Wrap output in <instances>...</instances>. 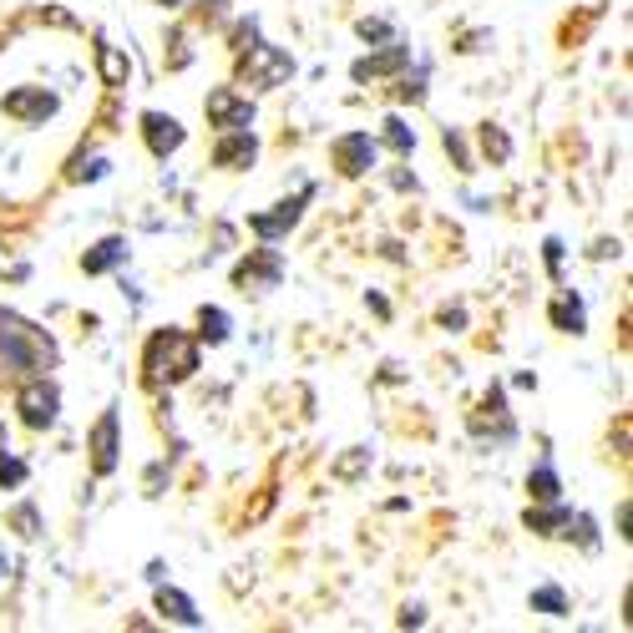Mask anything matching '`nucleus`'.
Returning a JSON list of instances; mask_svg holds the SVG:
<instances>
[{"mask_svg": "<svg viewBox=\"0 0 633 633\" xmlns=\"http://www.w3.org/2000/svg\"><path fill=\"white\" fill-rule=\"evenodd\" d=\"M304 203H309V188H304L299 198H284V203H274V213H254V218H249V228L259 233L264 244H274V239H284V233H289V228L299 223Z\"/></svg>", "mask_w": 633, "mask_h": 633, "instance_id": "0eeeda50", "label": "nucleus"}, {"mask_svg": "<svg viewBox=\"0 0 633 633\" xmlns=\"http://www.w3.org/2000/svg\"><path fill=\"white\" fill-rule=\"evenodd\" d=\"M552 325H558L563 335H583V325H588L583 299L578 294H558V299H552Z\"/></svg>", "mask_w": 633, "mask_h": 633, "instance_id": "4468645a", "label": "nucleus"}, {"mask_svg": "<svg viewBox=\"0 0 633 633\" xmlns=\"http://www.w3.org/2000/svg\"><path fill=\"white\" fill-rule=\"evenodd\" d=\"M157 613L173 618V623H183V628H203V613L193 608V598L183 588H157Z\"/></svg>", "mask_w": 633, "mask_h": 633, "instance_id": "f8f14e48", "label": "nucleus"}, {"mask_svg": "<svg viewBox=\"0 0 633 633\" xmlns=\"http://www.w3.org/2000/svg\"><path fill=\"white\" fill-rule=\"evenodd\" d=\"M330 157H335V168L345 178H360L365 168H375V137L370 132H345L330 142Z\"/></svg>", "mask_w": 633, "mask_h": 633, "instance_id": "39448f33", "label": "nucleus"}, {"mask_svg": "<svg viewBox=\"0 0 633 633\" xmlns=\"http://www.w3.org/2000/svg\"><path fill=\"white\" fill-rule=\"evenodd\" d=\"M107 168H112L107 157H87V163H76L71 178H76V183H97V178H107Z\"/></svg>", "mask_w": 633, "mask_h": 633, "instance_id": "393cba45", "label": "nucleus"}, {"mask_svg": "<svg viewBox=\"0 0 633 633\" xmlns=\"http://www.w3.org/2000/svg\"><path fill=\"white\" fill-rule=\"evenodd\" d=\"M122 259H127V239H102V244L82 259V269H87V274H107V269H117Z\"/></svg>", "mask_w": 633, "mask_h": 633, "instance_id": "dca6fc26", "label": "nucleus"}, {"mask_svg": "<svg viewBox=\"0 0 633 633\" xmlns=\"http://www.w3.org/2000/svg\"><path fill=\"white\" fill-rule=\"evenodd\" d=\"M254 31H259L254 21H244L239 31H233V51H249V46H254Z\"/></svg>", "mask_w": 633, "mask_h": 633, "instance_id": "c85d7f7f", "label": "nucleus"}, {"mask_svg": "<svg viewBox=\"0 0 633 633\" xmlns=\"http://www.w3.org/2000/svg\"><path fill=\"white\" fill-rule=\"evenodd\" d=\"M198 335H203L208 345H223V340H228V314L213 309V304H203V309H198Z\"/></svg>", "mask_w": 633, "mask_h": 633, "instance_id": "aec40b11", "label": "nucleus"}, {"mask_svg": "<svg viewBox=\"0 0 633 633\" xmlns=\"http://www.w3.org/2000/svg\"><path fill=\"white\" fill-rule=\"evenodd\" d=\"M26 482V461H16L11 456V446L0 451V487H21Z\"/></svg>", "mask_w": 633, "mask_h": 633, "instance_id": "b1692460", "label": "nucleus"}, {"mask_svg": "<svg viewBox=\"0 0 633 633\" xmlns=\"http://www.w3.org/2000/svg\"><path fill=\"white\" fill-rule=\"evenodd\" d=\"M97 66H102V82H107V87H127L132 61H127L117 46H97Z\"/></svg>", "mask_w": 633, "mask_h": 633, "instance_id": "a211bd4d", "label": "nucleus"}, {"mask_svg": "<svg viewBox=\"0 0 633 633\" xmlns=\"http://www.w3.org/2000/svg\"><path fill=\"white\" fill-rule=\"evenodd\" d=\"M6 568H11V558H6V547H0V578H6Z\"/></svg>", "mask_w": 633, "mask_h": 633, "instance_id": "7c9ffc66", "label": "nucleus"}, {"mask_svg": "<svg viewBox=\"0 0 633 633\" xmlns=\"http://www.w3.org/2000/svg\"><path fill=\"white\" fill-rule=\"evenodd\" d=\"M527 492H532V502H558V497H563L558 471H552L547 461H537V466L527 471Z\"/></svg>", "mask_w": 633, "mask_h": 633, "instance_id": "2eb2a0df", "label": "nucleus"}, {"mask_svg": "<svg viewBox=\"0 0 633 633\" xmlns=\"http://www.w3.org/2000/svg\"><path fill=\"white\" fill-rule=\"evenodd\" d=\"M482 152L492 157V163H507V157H512V142H507V132L487 122V127H482Z\"/></svg>", "mask_w": 633, "mask_h": 633, "instance_id": "412c9836", "label": "nucleus"}, {"mask_svg": "<svg viewBox=\"0 0 633 633\" xmlns=\"http://www.w3.org/2000/svg\"><path fill=\"white\" fill-rule=\"evenodd\" d=\"M11 446V436H6V421H0V451H6Z\"/></svg>", "mask_w": 633, "mask_h": 633, "instance_id": "2f4dec72", "label": "nucleus"}, {"mask_svg": "<svg viewBox=\"0 0 633 633\" xmlns=\"http://www.w3.org/2000/svg\"><path fill=\"white\" fill-rule=\"evenodd\" d=\"M203 107H208V122H213V127H254V107H249V97L228 92V87L208 92Z\"/></svg>", "mask_w": 633, "mask_h": 633, "instance_id": "1a4fd4ad", "label": "nucleus"}, {"mask_svg": "<svg viewBox=\"0 0 633 633\" xmlns=\"http://www.w3.org/2000/svg\"><path fill=\"white\" fill-rule=\"evenodd\" d=\"M532 613H547V618H568V593L558 583H542L532 588Z\"/></svg>", "mask_w": 633, "mask_h": 633, "instance_id": "6ab92c4d", "label": "nucleus"}, {"mask_svg": "<svg viewBox=\"0 0 633 633\" xmlns=\"http://www.w3.org/2000/svg\"><path fill=\"white\" fill-rule=\"evenodd\" d=\"M365 461H370V451H355V456H345V461L335 466V477H340V482H350V477H360V471H365Z\"/></svg>", "mask_w": 633, "mask_h": 633, "instance_id": "a878e982", "label": "nucleus"}, {"mask_svg": "<svg viewBox=\"0 0 633 633\" xmlns=\"http://www.w3.org/2000/svg\"><path fill=\"white\" fill-rule=\"evenodd\" d=\"M254 157H259V142L249 127H228V137H218V147H213L218 168H254Z\"/></svg>", "mask_w": 633, "mask_h": 633, "instance_id": "9d476101", "label": "nucleus"}, {"mask_svg": "<svg viewBox=\"0 0 633 633\" xmlns=\"http://www.w3.org/2000/svg\"><path fill=\"white\" fill-rule=\"evenodd\" d=\"M421 623H426L421 608H406V613H401V628H421Z\"/></svg>", "mask_w": 633, "mask_h": 633, "instance_id": "c756f323", "label": "nucleus"}, {"mask_svg": "<svg viewBox=\"0 0 633 633\" xmlns=\"http://www.w3.org/2000/svg\"><path fill=\"white\" fill-rule=\"evenodd\" d=\"M11 527H16L21 537H41V512H36L31 502H21V507L11 512Z\"/></svg>", "mask_w": 633, "mask_h": 633, "instance_id": "5701e85b", "label": "nucleus"}, {"mask_svg": "<svg viewBox=\"0 0 633 633\" xmlns=\"http://www.w3.org/2000/svg\"><path fill=\"white\" fill-rule=\"evenodd\" d=\"M6 117L11 122H21V127H41L46 117H56V107H61V97L56 92H46V87H16V92H6Z\"/></svg>", "mask_w": 633, "mask_h": 633, "instance_id": "20e7f679", "label": "nucleus"}, {"mask_svg": "<svg viewBox=\"0 0 633 633\" xmlns=\"http://www.w3.org/2000/svg\"><path fill=\"white\" fill-rule=\"evenodd\" d=\"M117 431H122V421H117V406H112L92 426V471H97V477H112V471H117Z\"/></svg>", "mask_w": 633, "mask_h": 633, "instance_id": "6e6552de", "label": "nucleus"}, {"mask_svg": "<svg viewBox=\"0 0 633 633\" xmlns=\"http://www.w3.org/2000/svg\"><path fill=\"white\" fill-rule=\"evenodd\" d=\"M385 142H390V152H401V157H406V152L416 147V132H411L401 117H385Z\"/></svg>", "mask_w": 633, "mask_h": 633, "instance_id": "4be33fe9", "label": "nucleus"}, {"mask_svg": "<svg viewBox=\"0 0 633 633\" xmlns=\"http://www.w3.org/2000/svg\"><path fill=\"white\" fill-rule=\"evenodd\" d=\"M16 411H21L26 426L46 431V426H56V416H61V390H56L51 380H26V385L16 390Z\"/></svg>", "mask_w": 633, "mask_h": 633, "instance_id": "7ed1b4c3", "label": "nucleus"}, {"mask_svg": "<svg viewBox=\"0 0 633 633\" xmlns=\"http://www.w3.org/2000/svg\"><path fill=\"white\" fill-rule=\"evenodd\" d=\"M406 61H411V46H395V41H390V51L355 61V82H375V76H390L395 66H406Z\"/></svg>", "mask_w": 633, "mask_h": 633, "instance_id": "ddd939ff", "label": "nucleus"}, {"mask_svg": "<svg viewBox=\"0 0 633 633\" xmlns=\"http://www.w3.org/2000/svg\"><path fill=\"white\" fill-rule=\"evenodd\" d=\"M568 522H573V512H568L563 502H552L547 512H542V507H527V527L542 532V537H558V527H568Z\"/></svg>", "mask_w": 633, "mask_h": 633, "instance_id": "f3484780", "label": "nucleus"}, {"mask_svg": "<svg viewBox=\"0 0 633 633\" xmlns=\"http://www.w3.org/2000/svg\"><path fill=\"white\" fill-rule=\"evenodd\" d=\"M279 279H284L279 249H254L249 264L233 269V284H239V289H279Z\"/></svg>", "mask_w": 633, "mask_h": 633, "instance_id": "423d86ee", "label": "nucleus"}, {"mask_svg": "<svg viewBox=\"0 0 633 633\" xmlns=\"http://www.w3.org/2000/svg\"><path fill=\"white\" fill-rule=\"evenodd\" d=\"M142 142L152 147V157H168L183 147V122L163 117V112H142Z\"/></svg>", "mask_w": 633, "mask_h": 633, "instance_id": "9b49d317", "label": "nucleus"}, {"mask_svg": "<svg viewBox=\"0 0 633 633\" xmlns=\"http://www.w3.org/2000/svg\"><path fill=\"white\" fill-rule=\"evenodd\" d=\"M542 249H547V274L558 279V274H563V244H558V239H547Z\"/></svg>", "mask_w": 633, "mask_h": 633, "instance_id": "cd10ccee", "label": "nucleus"}, {"mask_svg": "<svg viewBox=\"0 0 633 633\" xmlns=\"http://www.w3.org/2000/svg\"><path fill=\"white\" fill-rule=\"evenodd\" d=\"M239 76H244L249 87H264V92H269V87H284L289 76H294V56H289L284 46H259V41H254V46L244 51V61H239Z\"/></svg>", "mask_w": 633, "mask_h": 633, "instance_id": "f03ea898", "label": "nucleus"}, {"mask_svg": "<svg viewBox=\"0 0 633 633\" xmlns=\"http://www.w3.org/2000/svg\"><path fill=\"white\" fill-rule=\"evenodd\" d=\"M157 6H178V0H157Z\"/></svg>", "mask_w": 633, "mask_h": 633, "instance_id": "473e14b6", "label": "nucleus"}, {"mask_svg": "<svg viewBox=\"0 0 633 633\" xmlns=\"http://www.w3.org/2000/svg\"><path fill=\"white\" fill-rule=\"evenodd\" d=\"M360 36H365V41H395V31H390L385 21H360Z\"/></svg>", "mask_w": 633, "mask_h": 633, "instance_id": "bb28decb", "label": "nucleus"}, {"mask_svg": "<svg viewBox=\"0 0 633 633\" xmlns=\"http://www.w3.org/2000/svg\"><path fill=\"white\" fill-rule=\"evenodd\" d=\"M142 370H147L152 385H163V380L178 385V380H188V375L198 370V345H193L183 330H157V335L147 340Z\"/></svg>", "mask_w": 633, "mask_h": 633, "instance_id": "f257e3e1", "label": "nucleus"}]
</instances>
